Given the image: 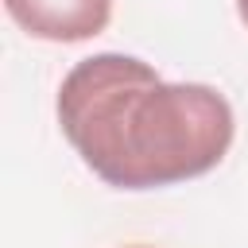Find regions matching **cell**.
<instances>
[{
    "instance_id": "obj_1",
    "label": "cell",
    "mask_w": 248,
    "mask_h": 248,
    "mask_svg": "<svg viewBox=\"0 0 248 248\" xmlns=\"http://www.w3.org/2000/svg\"><path fill=\"white\" fill-rule=\"evenodd\" d=\"M58 124L81 163L116 190H155L213 170L232 143L225 93L163 81L136 54L81 58L58 85Z\"/></svg>"
},
{
    "instance_id": "obj_2",
    "label": "cell",
    "mask_w": 248,
    "mask_h": 248,
    "mask_svg": "<svg viewBox=\"0 0 248 248\" xmlns=\"http://www.w3.org/2000/svg\"><path fill=\"white\" fill-rule=\"evenodd\" d=\"M8 16L46 43H85L112 19V0H4Z\"/></svg>"
},
{
    "instance_id": "obj_3",
    "label": "cell",
    "mask_w": 248,
    "mask_h": 248,
    "mask_svg": "<svg viewBox=\"0 0 248 248\" xmlns=\"http://www.w3.org/2000/svg\"><path fill=\"white\" fill-rule=\"evenodd\" d=\"M236 12H240V19H244V27H248V0H236Z\"/></svg>"
},
{
    "instance_id": "obj_4",
    "label": "cell",
    "mask_w": 248,
    "mask_h": 248,
    "mask_svg": "<svg viewBox=\"0 0 248 248\" xmlns=\"http://www.w3.org/2000/svg\"><path fill=\"white\" fill-rule=\"evenodd\" d=\"M136 248H143V244H136Z\"/></svg>"
}]
</instances>
